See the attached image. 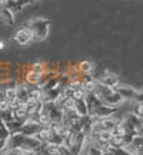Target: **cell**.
<instances>
[{"mask_svg":"<svg viewBox=\"0 0 143 155\" xmlns=\"http://www.w3.org/2000/svg\"><path fill=\"white\" fill-rule=\"evenodd\" d=\"M40 147H42V142H39L34 137H27L20 132L11 134L7 139V148H20L26 154L40 151Z\"/></svg>","mask_w":143,"mask_h":155,"instance_id":"1","label":"cell"},{"mask_svg":"<svg viewBox=\"0 0 143 155\" xmlns=\"http://www.w3.org/2000/svg\"><path fill=\"white\" fill-rule=\"evenodd\" d=\"M93 94L97 95V98L102 101V104L113 106V108H119V106H122L125 102H126L120 95L116 92L115 88L105 86V85H102V83H99V82L96 85V89H94Z\"/></svg>","mask_w":143,"mask_h":155,"instance_id":"2","label":"cell"},{"mask_svg":"<svg viewBox=\"0 0 143 155\" xmlns=\"http://www.w3.org/2000/svg\"><path fill=\"white\" fill-rule=\"evenodd\" d=\"M29 29L33 33V40L34 42H43L44 39L49 36V29H50V22L47 19L43 17H33L27 22Z\"/></svg>","mask_w":143,"mask_h":155,"instance_id":"3","label":"cell"},{"mask_svg":"<svg viewBox=\"0 0 143 155\" xmlns=\"http://www.w3.org/2000/svg\"><path fill=\"white\" fill-rule=\"evenodd\" d=\"M13 42L17 45V46H22V48H26V46H30L33 43V33L32 30L29 29L27 25L24 26H20L17 29L14 35H13Z\"/></svg>","mask_w":143,"mask_h":155,"instance_id":"4","label":"cell"},{"mask_svg":"<svg viewBox=\"0 0 143 155\" xmlns=\"http://www.w3.org/2000/svg\"><path fill=\"white\" fill-rule=\"evenodd\" d=\"M97 82L102 83V85H105V86H109V88H116V86L120 83V78H119L117 73L106 69L105 72L97 78Z\"/></svg>","mask_w":143,"mask_h":155,"instance_id":"5","label":"cell"},{"mask_svg":"<svg viewBox=\"0 0 143 155\" xmlns=\"http://www.w3.org/2000/svg\"><path fill=\"white\" fill-rule=\"evenodd\" d=\"M117 114V108H113V106H109V105H105L102 104L100 106H97L96 109L90 112L89 115L94 118V119H102V118H110V116H115Z\"/></svg>","mask_w":143,"mask_h":155,"instance_id":"6","label":"cell"},{"mask_svg":"<svg viewBox=\"0 0 143 155\" xmlns=\"http://www.w3.org/2000/svg\"><path fill=\"white\" fill-rule=\"evenodd\" d=\"M23 81L30 85V86H43V75L42 73H36L33 71H30L27 66L24 69V73H23Z\"/></svg>","mask_w":143,"mask_h":155,"instance_id":"7","label":"cell"},{"mask_svg":"<svg viewBox=\"0 0 143 155\" xmlns=\"http://www.w3.org/2000/svg\"><path fill=\"white\" fill-rule=\"evenodd\" d=\"M39 129H40L39 122L37 121H33L32 118H27L26 121L23 122V127H22V129H20V134H23V135H27V137H34Z\"/></svg>","mask_w":143,"mask_h":155,"instance_id":"8","label":"cell"},{"mask_svg":"<svg viewBox=\"0 0 143 155\" xmlns=\"http://www.w3.org/2000/svg\"><path fill=\"white\" fill-rule=\"evenodd\" d=\"M115 91L120 95L125 101H133V98H135V95H136V91H138V89L133 88V86H130V85H123V83H119V85L115 88Z\"/></svg>","mask_w":143,"mask_h":155,"instance_id":"9","label":"cell"},{"mask_svg":"<svg viewBox=\"0 0 143 155\" xmlns=\"http://www.w3.org/2000/svg\"><path fill=\"white\" fill-rule=\"evenodd\" d=\"M34 138L37 139L39 142L44 144V142L53 139V132H52L50 127H40V129H39L37 132H36V135H34Z\"/></svg>","mask_w":143,"mask_h":155,"instance_id":"10","label":"cell"},{"mask_svg":"<svg viewBox=\"0 0 143 155\" xmlns=\"http://www.w3.org/2000/svg\"><path fill=\"white\" fill-rule=\"evenodd\" d=\"M0 20L6 25H9V26H13L14 25V13L10 12L7 7L2 6L0 7Z\"/></svg>","mask_w":143,"mask_h":155,"instance_id":"11","label":"cell"},{"mask_svg":"<svg viewBox=\"0 0 143 155\" xmlns=\"http://www.w3.org/2000/svg\"><path fill=\"white\" fill-rule=\"evenodd\" d=\"M76 66H77V71H79V73H80V75H83V76L90 75V73L94 71V63H92L90 61H82V62H79V63H76Z\"/></svg>","mask_w":143,"mask_h":155,"instance_id":"12","label":"cell"},{"mask_svg":"<svg viewBox=\"0 0 143 155\" xmlns=\"http://www.w3.org/2000/svg\"><path fill=\"white\" fill-rule=\"evenodd\" d=\"M84 101H86V104H87V108H89V114L93 111V109H96L97 106L102 105V101L97 98V95L96 94H87L86 95V98H84Z\"/></svg>","mask_w":143,"mask_h":155,"instance_id":"13","label":"cell"},{"mask_svg":"<svg viewBox=\"0 0 143 155\" xmlns=\"http://www.w3.org/2000/svg\"><path fill=\"white\" fill-rule=\"evenodd\" d=\"M3 96H5L7 101L13 99L17 96V92H16V82H9L7 85H5V89H3Z\"/></svg>","mask_w":143,"mask_h":155,"instance_id":"14","label":"cell"},{"mask_svg":"<svg viewBox=\"0 0 143 155\" xmlns=\"http://www.w3.org/2000/svg\"><path fill=\"white\" fill-rule=\"evenodd\" d=\"M75 112L77 115L83 118V116H89V108H87V104L84 99H80V101H76V106H75Z\"/></svg>","mask_w":143,"mask_h":155,"instance_id":"15","label":"cell"},{"mask_svg":"<svg viewBox=\"0 0 143 155\" xmlns=\"http://www.w3.org/2000/svg\"><path fill=\"white\" fill-rule=\"evenodd\" d=\"M27 68L30 69V71H33V72H36V73H42V75L47 71V65H46L44 62H42V61L32 62V63H29L27 65Z\"/></svg>","mask_w":143,"mask_h":155,"instance_id":"16","label":"cell"},{"mask_svg":"<svg viewBox=\"0 0 143 155\" xmlns=\"http://www.w3.org/2000/svg\"><path fill=\"white\" fill-rule=\"evenodd\" d=\"M5 125H6V128L9 129V132H10V135H11V134L20 132V129H22V127H23V122L16 121V119H11V121L5 122Z\"/></svg>","mask_w":143,"mask_h":155,"instance_id":"17","label":"cell"},{"mask_svg":"<svg viewBox=\"0 0 143 155\" xmlns=\"http://www.w3.org/2000/svg\"><path fill=\"white\" fill-rule=\"evenodd\" d=\"M43 96H44V91L42 86H30L29 98H33L36 101H43Z\"/></svg>","mask_w":143,"mask_h":155,"instance_id":"18","label":"cell"},{"mask_svg":"<svg viewBox=\"0 0 143 155\" xmlns=\"http://www.w3.org/2000/svg\"><path fill=\"white\" fill-rule=\"evenodd\" d=\"M75 106H76V101L69 95L65 98L63 104H62V111H75Z\"/></svg>","mask_w":143,"mask_h":155,"instance_id":"19","label":"cell"},{"mask_svg":"<svg viewBox=\"0 0 143 155\" xmlns=\"http://www.w3.org/2000/svg\"><path fill=\"white\" fill-rule=\"evenodd\" d=\"M86 95H87V92L84 91V88H77V89H73L70 92V96L73 98L75 101H80V99H84L86 98Z\"/></svg>","mask_w":143,"mask_h":155,"instance_id":"20","label":"cell"},{"mask_svg":"<svg viewBox=\"0 0 143 155\" xmlns=\"http://www.w3.org/2000/svg\"><path fill=\"white\" fill-rule=\"evenodd\" d=\"M0 154L2 155H26V152L23 150H20V148H6Z\"/></svg>","mask_w":143,"mask_h":155,"instance_id":"21","label":"cell"},{"mask_svg":"<svg viewBox=\"0 0 143 155\" xmlns=\"http://www.w3.org/2000/svg\"><path fill=\"white\" fill-rule=\"evenodd\" d=\"M133 115H136L139 119H143V102H138L133 105Z\"/></svg>","mask_w":143,"mask_h":155,"instance_id":"22","label":"cell"},{"mask_svg":"<svg viewBox=\"0 0 143 155\" xmlns=\"http://www.w3.org/2000/svg\"><path fill=\"white\" fill-rule=\"evenodd\" d=\"M9 111H11L9 101L6 99V98H2V99H0V115H2V114H6V112H9Z\"/></svg>","mask_w":143,"mask_h":155,"instance_id":"23","label":"cell"},{"mask_svg":"<svg viewBox=\"0 0 143 155\" xmlns=\"http://www.w3.org/2000/svg\"><path fill=\"white\" fill-rule=\"evenodd\" d=\"M133 104H138V102H143V89H138L136 91V95L132 101Z\"/></svg>","mask_w":143,"mask_h":155,"instance_id":"24","label":"cell"},{"mask_svg":"<svg viewBox=\"0 0 143 155\" xmlns=\"http://www.w3.org/2000/svg\"><path fill=\"white\" fill-rule=\"evenodd\" d=\"M9 137H10V132H9V129L6 128V125H3V127H0V138H3V139H9Z\"/></svg>","mask_w":143,"mask_h":155,"instance_id":"25","label":"cell"},{"mask_svg":"<svg viewBox=\"0 0 143 155\" xmlns=\"http://www.w3.org/2000/svg\"><path fill=\"white\" fill-rule=\"evenodd\" d=\"M6 148H7V139L0 138V152H2V151H5Z\"/></svg>","mask_w":143,"mask_h":155,"instance_id":"26","label":"cell"},{"mask_svg":"<svg viewBox=\"0 0 143 155\" xmlns=\"http://www.w3.org/2000/svg\"><path fill=\"white\" fill-rule=\"evenodd\" d=\"M5 46H6L5 40H3V39H0V50H3V49H5Z\"/></svg>","mask_w":143,"mask_h":155,"instance_id":"27","label":"cell"},{"mask_svg":"<svg viewBox=\"0 0 143 155\" xmlns=\"http://www.w3.org/2000/svg\"><path fill=\"white\" fill-rule=\"evenodd\" d=\"M26 155H42L40 151H36V152H30V154H26Z\"/></svg>","mask_w":143,"mask_h":155,"instance_id":"28","label":"cell"},{"mask_svg":"<svg viewBox=\"0 0 143 155\" xmlns=\"http://www.w3.org/2000/svg\"><path fill=\"white\" fill-rule=\"evenodd\" d=\"M3 5H5V0H0V7H2Z\"/></svg>","mask_w":143,"mask_h":155,"instance_id":"29","label":"cell"},{"mask_svg":"<svg viewBox=\"0 0 143 155\" xmlns=\"http://www.w3.org/2000/svg\"><path fill=\"white\" fill-rule=\"evenodd\" d=\"M33 2H36V0H33Z\"/></svg>","mask_w":143,"mask_h":155,"instance_id":"30","label":"cell"}]
</instances>
